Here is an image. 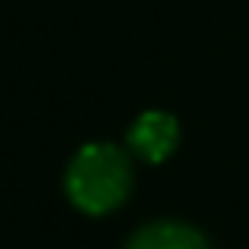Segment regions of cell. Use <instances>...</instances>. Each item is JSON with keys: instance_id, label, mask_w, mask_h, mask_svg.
<instances>
[{"instance_id": "6da1fadb", "label": "cell", "mask_w": 249, "mask_h": 249, "mask_svg": "<svg viewBox=\"0 0 249 249\" xmlns=\"http://www.w3.org/2000/svg\"><path fill=\"white\" fill-rule=\"evenodd\" d=\"M133 186L129 155L110 142H91L70 161L63 189L70 202L85 214H107L123 205Z\"/></svg>"}, {"instance_id": "7a4b0ae2", "label": "cell", "mask_w": 249, "mask_h": 249, "mask_svg": "<svg viewBox=\"0 0 249 249\" xmlns=\"http://www.w3.org/2000/svg\"><path fill=\"white\" fill-rule=\"evenodd\" d=\"M180 139V126L167 110H145L136 117V123L126 133V145L145 164H161L164 158H170V152L177 148Z\"/></svg>"}, {"instance_id": "3957f363", "label": "cell", "mask_w": 249, "mask_h": 249, "mask_svg": "<svg viewBox=\"0 0 249 249\" xmlns=\"http://www.w3.org/2000/svg\"><path fill=\"white\" fill-rule=\"evenodd\" d=\"M123 249H212L205 233L183 221H155L145 224L126 240Z\"/></svg>"}]
</instances>
